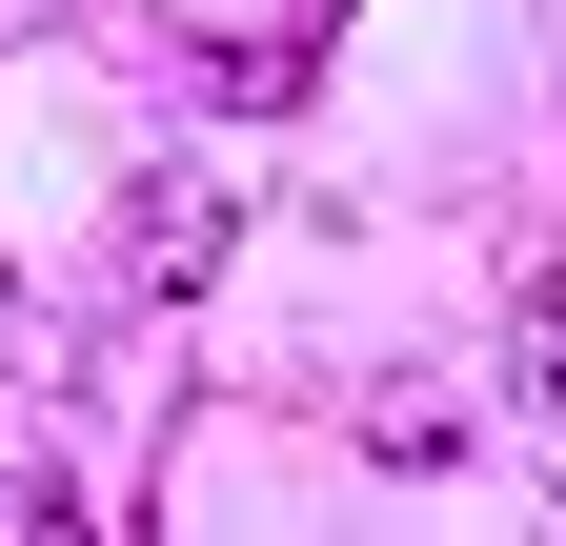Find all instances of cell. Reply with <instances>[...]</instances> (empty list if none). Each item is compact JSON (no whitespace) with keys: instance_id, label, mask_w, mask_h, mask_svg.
<instances>
[{"instance_id":"2","label":"cell","mask_w":566,"mask_h":546,"mask_svg":"<svg viewBox=\"0 0 566 546\" xmlns=\"http://www.w3.org/2000/svg\"><path fill=\"white\" fill-rule=\"evenodd\" d=\"M506 385H526V426H566V284L506 304Z\"/></svg>"},{"instance_id":"3","label":"cell","mask_w":566,"mask_h":546,"mask_svg":"<svg viewBox=\"0 0 566 546\" xmlns=\"http://www.w3.org/2000/svg\"><path fill=\"white\" fill-rule=\"evenodd\" d=\"M365 465H385V486H446V465H465V405H385Z\"/></svg>"},{"instance_id":"1","label":"cell","mask_w":566,"mask_h":546,"mask_svg":"<svg viewBox=\"0 0 566 546\" xmlns=\"http://www.w3.org/2000/svg\"><path fill=\"white\" fill-rule=\"evenodd\" d=\"M122 263H142V284L182 304L202 263H223V182H142V202H122Z\"/></svg>"}]
</instances>
